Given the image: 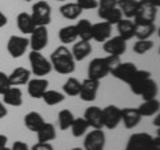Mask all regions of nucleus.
Instances as JSON below:
<instances>
[{"label":"nucleus","mask_w":160,"mask_h":150,"mask_svg":"<svg viewBox=\"0 0 160 150\" xmlns=\"http://www.w3.org/2000/svg\"><path fill=\"white\" fill-rule=\"evenodd\" d=\"M120 61L119 56H112L108 54L107 57H96L93 59L88 65V78H93L100 81L102 78L107 77L108 74H111L112 71L116 68Z\"/></svg>","instance_id":"1"},{"label":"nucleus","mask_w":160,"mask_h":150,"mask_svg":"<svg viewBox=\"0 0 160 150\" xmlns=\"http://www.w3.org/2000/svg\"><path fill=\"white\" fill-rule=\"evenodd\" d=\"M51 65L60 74H71L75 72V59L66 45H59L51 53Z\"/></svg>","instance_id":"2"},{"label":"nucleus","mask_w":160,"mask_h":150,"mask_svg":"<svg viewBox=\"0 0 160 150\" xmlns=\"http://www.w3.org/2000/svg\"><path fill=\"white\" fill-rule=\"evenodd\" d=\"M158 7H155L149 0H139L136 15L133 17L135 24H149L155 23L158 16Z\"/></svg>","instance_id":"3"},{"label":"nucleus","mask_w":160,"mask_h":150,"mask_svg":"<svg viewBox=\"0 0 160 150\" xmlns=\"http://www.w3.org/2000/svg\"><path fill=\"white\" fill-rule=\"evenodd\" d=\"M31 16L36 27H47L52 19V8L46 0H40L32 6Z\"/></svg>","instance_id":"4"},{"label":"nucleus","mask_w":160,"mask_h":150,"mask_svg":"<svg viewBox=\"0 0 160 150\" xmlns=\"http://www.w3.org/2000/svg\"><path fill=\"white\" fill-rule=\"evenodd\" d=\"M29 57V64H31V73H33L38 77H44L51 73L52 65L51 61H48L42 54V52L38 51H31L28 54Z\"/></svg>","instance_id":"5"},{"label":"nucleus","mask_w":160,"mask_h":150,"mask_svg":"<svg viewBox=\"0 0 160 150\" xmlns=\"http://www.w3.org/2000/svg\"><path fill=\"white\" fill-rule=\"evenodd\" d=\"M84 150H104L106 146V133L103 129H92L84 138Z\"/></svg>","instance_id":"6"},{"label":"nucleus","mask_w":160,"mask_h":150,"mask_svg":"<svg viewBox=\"0 0 160 150\" xmlns=\"http://www.w3.org/2000/svg\"><path fill=\"white\" fill-rule=\"evenodd\" d=\"M29 35H31V37L28 39V41H29L31 49L32 51L42 52L49 41L47 27H35V29Z\"/></svg>","instance_id":"7"},{"label":"nucleus","mask_w":160,"mask_h":150,"mask_svg":"<svg viewBox=\"0 0 160 150\" xmlns=\"http://www.w3.org/2000/svg\"><path fill=\"white\" fill-rule=\"evenodd\" d=\"M122 122V109L116 105H108L103 109V128L113 130Z\"/></svg>","instance_id":"8"},{"label":"nucleus","mask_w":160,"mask_h":150,"mask_svg":"<svg viewBox=\"0 0 160 150\" xmlns=\"http://www.w3.org/2000/svg\"><path fill=\"white\" fill-rule=\"evenodd\" d=\"M28 47H29L28 39L24 36H16V35L9 37L8 43H7V51L11 54V57H13V59L22 57L23 54L27 52Z\"/></svg>","instance_id":"9"},{"label":"nucleus","mask_w":160,"mask_h":150,"mask_svg":"<svg viewBox=\"0 0 160 150\" xmlns=\"http://www.w3.org/2000/svg\"><path fill=\"white\" fill-rule=\"evenodd\" d=\"M103 51L107 54H112V56H122L127 51V41L119 35L113 37H109L108 40L103 43Z\"/></svg>","instance_id":"10"},{"label":"nucleus","mask_w":160,"mask_h":150,"mask_svg":"<svg viewBox=\"0 0 160 150\" xmlns=\"http://www.w3.org/2000/svg\"><path fill=\"white\" fill-rule=\"evenodd\" d=\"M153 137L148 133H133L128 138L124 150H147L151 145Z\"/></svg>","instance_id":"11"},{"label":"nucleus","mask_w":160,"mask_h":150,"mask_svg":"<svg viewBox=\"0 0 160 150\" xmlns=\"http://www.w3.org/2000/svg\"><path fill=\"white\" fill-rule=\"evenodd\" d=\"M100 87V81L93 78H86L84 81H82V87H80L79 96L83 101L91 102L96 100V94Z\"/></svg>","instance_id":"12"},{"label":"nucleus","mask_w":160,"mask_h":150,"mask_svg":"<svg viewBox=\"0 0 160 150\" xmlns=\"http://www.w3.org/2000/svg\"><path fill=\"white\" fill-rule=\"evenodd\" d=\"M138 71V67L133 63H120L119 65L112 71V76L115 78L120 80V81L129 84V81L132 80L135 72Z\"/></svg>","instance_id":"13"},{"label":"nucleus","mask_w":160,"mask_h":150,"mask_svg":"<svg viewBox=\"0 0 160 150\" xmlns=\"http://www.w3.org/2000/svg\"><path fill=\"white\" fill-rule=\"evenodd\" d=\"M28 84V94L32 98H42L44 92L48 89L49 82L44 77H36V78H29Z\"/></svg>","instance_id":"14"},{"label":"nucleus","mask_w":160,"mask_h":150,"mask_svg":"<svg viewBox=\"0 0 160 150\" xmlns=\"http://www.w3.org/2000/svg\"><path fill=\"white\" fill-rule=\"evenodd\" d=\"M92 129H103V109L99 106H89L84 112V117Z\"/></svg>","instance_id":"15"},{"label":"nucleus","mask_w":160,"mask_h":150,"mask_svg":"<svg viewBox=\"0 0 160 150\" xmlns=\"http://www.w3.org/2000/svg\"><path fill=\"white\" fill-rule=\"evenodd\" d=\"M112 33V26L107 21L92 24V40L98 43H104L106 40L111 37Z\"/></svg>","instance_id":"16"},{"label":"nucleus","mask_w":160,"mask_h":150,"mask_svg":"<svg viewBox=\"0 0 160 150\" xmlns=\"http://www.w3.org/2000/svg\"><path fill=\"white\" fill-rule=\"evenodd\" d=\"M142 116L138 108H124L122 109V121L127 129H133L142 121Z\"/></svg>","instance_id":"17"},{"label":"nucleus","mask_w":160,"mask_h":150,"mask_svg":"<svg viewBox=\"0 0 160 150\" xmlns=\"http://www.w3.org/2000/svg\"><path fill=\"white\" fill-rule=\"evenodd\" d=\"M3 102L9 106H22L23 105V92L18 87H9L3 94Z\"/></svg>","instance_id":"18"},{"label":"nucleus","mask_w":160,"mask_h":150,"mask_svg":"<svg viewBox=\"0 0 160 150\" xmlns=\"http://www.w3.org/2000/svg\"><path fill=\"white\" fill-rule=\"evenodd\" d=\"M31 78V71L24 67H18L8 74V80L11 87H19V85H24L29 81Z\"/></svg>","instance_id":"19"},{"label":"nucleus","mask_w":160,"mask_h":150,"mask_svg":"<svg viewBox=\"0 0 160 150\" xmlns=\"http://www.w3.org/2000/svg\"><path fill=\"white\" fill-rule=\"evenodd\" d=\"M92 52V45L89 41H84V40H79L75 41L72 47V56L75 59V61H83L86 57H88Z\"/></svg>","instance_id":"20"},{"label":"nucleus","mask_w":160,"mask_h":150,"mask_svg":"<svg viewBox=\"0 0 160 150\" xmlns=\"http://www.w3.org/2000/svg\"><path fill=\"white\" fill-rule=\"evenodd\" d=\"M149 77H151V72L144 71V69H138V71L135 72L132 80L128 84L129 88H131V91H132V93H135V94H138L139 96L140 89H142L144 82H146Z\"/></svg>","instance_id":"21"},{"label":"nucleus","mask_w":160,"mask_h":150,"mask_svg":"<svg viewBox=\"0 0 160 150\" xmlns=\"http://www.w3.org/2000/svg\"><path fill=\"white\" fill-rule=\"evenodd\" d=\"M138 110L142 117H151L158 114L160 110V102L158 98L152 100H144L143 104H140V106L138 108Z\"/></svg>","instance_id":"22"},{"label":"nucleus","mask_w":160,"mask_h":150,"mask_svg":"<svg viewBox=\"0 0 160 150\" xmlns=\"http://www.w3.org/2000/svg\"><path fill=\"white\" fill-rule=\"evenodd\" d=\"M16 24H18L19 31L24 35H29L35 29V27H36L33 23V20H32L31 13H27V12H20L18 15Z\"/></svg>","instance_id":"23"},{"label":"nucleus","mask_w":160,"mask_h":150,"mask_svg":"<svg viewBox=\"0 0 160 150\" xmlns=\"http://www.w3.org/2000/svg\"><path fill=\"white\" fill-rule=\"evenodd\" d=\"M44 122L46 121H44V118L42 117V114L38 112H29L24 116V125H26V128L29 132L36 133L39 129L43 126Z\"/></svg>","instance_id":"24"},{"label":"nucleus","mask_w":160,"mask_h":150,"mask_svg":"<svg viewBox=\"0 0 160 150\" xmlns=\"http://www.w3.org/2000/svg\"><path fill=\"white\" fill-rule=\"evenodd\" d=\"M116 26H118L119 36L123 37L126 41L135 37V23L131 19H122Z\"/></svg>","instance_id":"25"},{"label":"nucleus","mask_w":160,"mask_h":150,"mask_svg":"<svg viewBox=\"0 0 160 150\" xmlns=\"http://www.w3.org/2000/svg\"><path fill=\"white\" fill-rule=\"evenodd\" d=\"M75 28L78 32V39L84 40V41H91L92 40V24L89 20L80 19Z\"/></svg>","instance_id":"26"},{"label":"nucleus","mask_w":160,"mask_h":150,"mask_svg":"<svg viewBox=\"0 0 160 150\" xmlns=\"http://www.w3.org/2000/svg\"><path fill=\"white\" fill-rule=\"evenodd\" d=\"M38 134V142H51L56 138V129L53 124L44 122L43 126L36 132Z\"/></svg>","instance_id":"27"},{"label":"nucleus","mask_w":160,"mask_h":150,"mask_svg":"<svg viewBox=\"0 0 160 150\" xmlns=\"http://www.w3.org/2000/svg\"><path fill=\"white\" fill-rule=\"evenodd\" d=\"M60 15L67 19V20H76L80 17V15H82L83 9L80 8L76 3H66L63 4L62 7H60Z\"/></svg>","instance_id":"28"},{"label":"nucleus","mask_w":160,"mask_h":150,"mask_svg":"<svg viewBox=\"0 0 160 150\" xmlns=\"http://www.w3.org/2000/svg\"><path fill=\"white\" fill-rule=\"evenodd\" d=\"M158 93H159V87H158L156 81L149 77L147 81L144 82L142 89H140L139 96H142L143 100H152V98H156Z\"/></svg>","instance_id":"29"},{"label":"nucleus","mask_w":160,"mask_h":150,"mask_svg":"<svg viewBox=\"0 0 160 150\" xmlns=\"http://www.w3.org/2000/svg\"><path fill=\"white\" fill-rule=\"evenodd\" d=\"M118 8L123 16H126V19H133L136 15L138 2L136 0H118Z\"/></svg>","instance_id":"30"},{"label":"nucleus","mask_w":160,"mask_h":150,"mask_svg":"<svg viewBox=\"0 0 160 150\" xmlns=\"http://www.w3.org/2000/svg\"><path fill=\"white\" fill-rule=\"evenodd\" d=\"M156 32V26L149 24H135V37L138 40H147Z\"/></svg>","instance_id":"31"},{"label":"nucleus","mask_w":160,"mask_h":150,"mask_svg":"<svg viewBox=\"0 0 160 150\" xmlns=\"http://www.w3.org/2000/svg\"><path fill=\"white\" fill-rule=\"evenodd\" d=\"M59 40L62 41V44H72L78 40V32L75 26H67L63 27L58 33Z\"/></svg>","instance_id":"32"},{"label":"nucleus","mask_w":160,"mask_h":150,"mask_svg":"<svg viewBox=\"0 0 160 150\" xmlns=\"http://www.w3.org/2000/svg\"><path fill=\"white\" fill-rule=\"evenodd\" d=\"M99 17L103 20V21H107L108 24H118L120 20L123 19V15L120 12V9L118 7L111 8V9H106V11H100L99 12Z\"/></svg>","instance_id":"33"},{"label":"nucleus","mask_w":160,"mask_h":150,"mask_svg":"<svg viewBox=\"0 0 160 150\" xmlns=\"http://www.w3.org/2000/svg\"><path fill=\"white\" fill-rule=\"evenodd\" d=\"M80 87H82V82H80L78 78L69 77L67 81L64 82V85H63V92H64V94H67V96H71V97L79 96Z\"/></svg>","instance_id":"34"},{"label":"nucleus","mask_w":160,"mask_h":150,"mask_svg":"<svg viewBox=\"0 0 160 150\" xmlns=\"http://www.w3.org/2000/svg\"><path fill=\"white\" fill-rule=\"evenodd\" d=\"M88 128H89L88 122L82 117V118H73V121L71 124V128L69 129H71L73 137H82V136H84V134L87 133Z\"/></svg>","instance_id":"35"},{"label":"nucleus","mask_w":160,"mask_h":150,"mask_svg":"<svg viewBox=\"0 0 160 150\" xmlns=\"http://www.w3.org/2000/svg\"><path fill=\"white\" fill-rule=\"evenodd\" d=\"M42 98L47 105L53 106V105H58V104L64 101V94L58 92V91H53V89H47V91L44 92Z\"/></svg>","instance_id":"36"},{"label":"nucleus","mask_w":160,"mask_h":150,"mask_svg":"<svg viewBox=\"0 0 160 150\" xmlns=\"http://www.w3.org/2000/svg\"><path fill=\"white\" fill-rule=\"evenodd\" d=\"M73 114L68 109H63L58 114V122H59V129L60 130H67L71 128V124L73 121Z\"/></svg>","instance_id":"37"},{"label":"nucleus","mask_w":160,"mask_h":150,"mask_svg":"<svg viewBox=\"0 0 160 150\" xmlns=\"http://www.w3.org/2000/svg\"><path fill=\"white\" fill-rule=\"evenodd\" d=\"M153 41L152 40H138L136 43L133 44V52L135 53H138V54H144V53H147L149 52L151 49L153 48Z\"/></svg>","instance_id":"38"},{"label":"nucleus","mask_w":160,"mask_h":150,"mask_svg":"<svg viewBox=\"0 0 160 150\" xmlns=\"http://www.w3.org/2000/svg\"><path fill=\"white\" fill-rule=\"evenodd\" d=\"M118 7V0H99L98 2V11H106Z\"/></svg>","instance_id":"39"},{"label":"nucleus","mask_w":160,"mask_h":150,"mask_svg":"<svg viewBox=\"0 0 160 150\" xmlns=\"http://www.w3.org/2000/svg\"><path fill=\"white\" fill-rule=\"evenodd\" d=\"M76 4L84 9H95L98 8V0H76Z\"/></svg>","instance_id":"40"},{"label":"nucleus","mask_w":160,"mask_h":150,"mask_svg":"<svg viewBox=\"0 0 160 150\" xmlns=\"http://www.w3.org/2000/svg\"><path fill=\"white\" fill-rule=\"evenodd\" d=\"M9 87H11V84H9V80H8V74H6L4 72H0V96H2Z\"/></svg>","instance_id":"41"},{"label":"nucleus","mask_w":160,"mask_h":150,"mask_svg":"<svg viewBox=\"0 0 160 150\" xmlns=\"http://www.w3.org/2000/svg\"><path fill=\"white\" fill-rule=\"evenodd\" d=\"M31 150H55L51 142H38L35 143Z\"/></svg>","instance_id":"42"},{"label":"nucleus","mask_w":160,"mask_h":150,"mask_svg":"<svg viewBox=\"0 0 160 150\" xmlns=\"http://www.w3.org/2000/svg\"><path fill=\"white\" fill-rule=\"evenodd\" d=\"M11 150H31L28 148V145L26 142H23V141H15L13 145H12V148Z\"/></svg>","instance_id":"43"},{"label":"nucleus","mask_w":160,"mask_h":150,"mask_svg":"<svg viewBox=\"0 0 160 150\" xmlns=\"http://www.w3.org/2000/svg\"><path fill=\"white\" fill-rule=\"evenodd\" d=\"M147 150H160V138L159 137L153 138L151 145H149V148Z\"/></svg>","instance_id":"44"},{"label":"nucleus","mask_w":160,"mask_h":150,"mask_svg":"<svg viewBox=\"0 0 160 150\" xmlns=\"http://www.w3.org/2000/svg\"><path fill=\"white\" fill-rule=\"evenodd\" d=\"M8 114V110L6 108V104H4L3 101H0V118H4Z\"/></svg>","instance_id":"45"},{"label":"nucleus","mask_w":160,"mask_h":150,"mask_svg":"<svg viewBox=\"0 0 160 150\" xmlns=\"http://www.w3.org/2000/svg\"><path fill=\"white\" fill-rule=\"evenodd\" d=\"M7 23H8L7 16H6V15H4L2 11H0V28L6 27V26H7Z\"/></svg>","instance_id":"46"},{"label":"nucleus","mask_w":160,"mask_h":150,"mask_svg":"<svg viewBox=\"0 0 160 150\" xmlns=\"http://www.w3.org/2000/svg\"><path fill=\"white\" fill-rule=\"evenodd\" d=\"M7 142H8L7 136H4V134L0 133V149L6 148V146H7Z\"/></svg>","instance_id":"47"},{"label":"nucleus","mask_w":160,"mask_h":150,"mask_svg":"<svg viewBox=\"0 0 160 150\" xmlns=\"http://www.w3.org/2000/svg\"><path fill=\"white\" fill-rule=\"evenodd\" d=\"M153 125H156L158 128L160 126V116H159V113L156 114V117H155V120H153Z\"/></svg>","instance_id":"48"},{"label":"nucleus","mask_w":160,"mask_h":150,"mask_svg":"<svg viewBox=\"0 0 160 150\" xmlns=\"http://www.w3.org/2000/svg\"><path fill=\"white\" fill-rule=\"evenodd\" d=\"M149 2H151L155 7H158V8L160 7V0H149Z\"/></svg>","instance_id":"49"},{"label":"nucleus","mask_w":160,"mask_h":150,"mask_svg":"<svg viewBox=\"0 0 160 150\" xmlns=\"http://www.w3.org/2000/svg\"><path fill=\"white\" fill-rule=\"evenodd\" d=\"M71 150H84V149H80V148H73V149H71Z\"/></svg>","instance_id":"50"},{"label":"nucleus","mask_w":160,"mask_h":150,"mask_svg":"<svg viewBox=\"0 0 160 150\" xmlns=\"http://www.w3.org/2000/svg\"><path fill=\"white\" fill-rule=\"evenodd\" d=\"M0 150H11V149H9V148H7V146H6V148H3V149H0Z\"/></svg>","instance_id":"51"},{"label":"nucleus","mask_w":160,"mask_h":150,"mask_svg":"<svg viewBox=\"0 0 160 150\" xmlns=\"http://www.w3.org/2000/svg\"><path fill=\"white\" fill-rule=\"evenodd\" d=\"M22 2H32V0H22Z\"/></svg>","instance_id":"52"},{"label":"nucleus","mask_w":160,"mask_h":150,"mask_svg":"<svg viewBox=\"0 0 160 150\" xmlns=\"http://www.w3.org/2000/svg\"><path fill=\"white\" fill-rule=\"evenodd\" d=\"M56 2H66V0H56Z\"/></svg>","instance_id":"53"}]
</instances>
